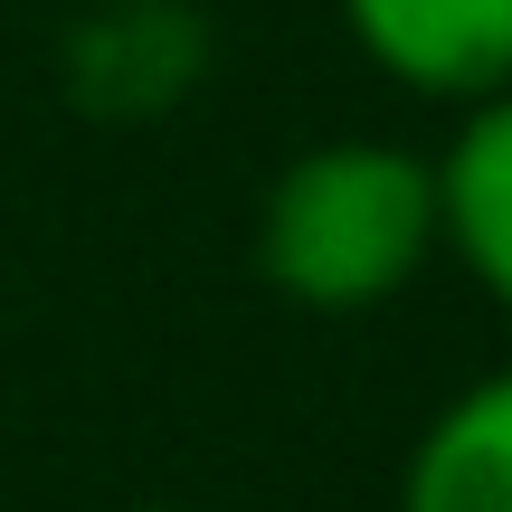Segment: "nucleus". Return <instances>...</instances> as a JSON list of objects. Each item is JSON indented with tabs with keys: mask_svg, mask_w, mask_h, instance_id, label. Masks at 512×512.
<instances>
[{
	"mask_svg": "<svg viewBox=\"0 0 512 512\" xmlns=\"http://www.w3.org/2000/svg\"><path fill=\"white\" fill-rule=\"evenodd\" d=\"M124 512H200V503H124Z\"/></svg>",
	"mask_w": 512,
	"mask_h": 512,
	"instance_id": "423d86ee",
	"label": "nucleus"
},
{
	"mask_svg": "<svg viewBox=\"0 0 512 512\" xmlns=\"http://www.w3.org/2000/svg\"><path fill=\"white\" fill-rule=\"evenodd\" d=\"M342 29L389 86L475 105L512 86V0H342Z\"/></svg>",
	"mask_w": 512,
	"mask_h": 512,
	"instance_id": "7ed1b4c3",
	"label": "nucleus"
},
{
	"mask_svg": "<svg viewBox=\"0 0 512 512\" xmlns=\"http://www.w3.org/2000/svg\"><path fill=\"white\" fill-rule=\"evenodd\" d=\"M209 19L190 0H95L57 38V95L86 124H162L209 76Z\"/></svg>",
	"mask_w": 512,
	"mask_h": 512,
	"instance_id": "f03ea898",
	"label": "nucleus"
},
{
	"mask_svg": "<svg viewBox=\"0 0 512 512\" xmlns=\"http://www.w3.org/2000/svg\"><path fill=\"white\" fill-rule=\"evenodd\" d=\"M399 512H512V361L465 380L399 465Z\"/></svg>",
	"mask_w": 512,
	"mask_h": 512,
	"instance_id": "39448f33",
	"label": "nucleus"
},
{
	"mask_svg": "<svg viewBox=\"0 0 512 512\" xmlns=\"http://www.w3.org/2000/svg\"><path fill=\"white\" fill-rule=\"evenodd\" d=\"M437 256V162L342 133L304 143L256 200V275L294 313H380Z\"/></svg>",
	"mask_w": 512,
	"mask_h": 512,
	"instance_id": "f257e3e1",
	"label": "nucleus"
},
{
	"mask_svg": "<svg viewBox=\"0 0 512 512\" xmlns=\"http://www.w3.org/2000/svg\"><path fill=\"white\" fill-rule=\"evenodd\" d=\"M456 114V143L437 152V256H456L512 323V86Z\"/></svg>",
	"mask_w": 512,
	"mask_h": 512,
	"instance_id": "20e7f679",
	"label": "nucleus"
}]
</instances>
